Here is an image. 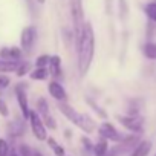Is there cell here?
I'll list each match as a JSON object with an SVG mask.
<instances>
[{"mask_svg": "<svg viewBox=\"0 0 156 156\" xmlns=\"http://www.w3.org/2000/svg\"><path fill=\"white\" fill-rule=\"evenodd\" d=\"M76 54H78V72L83 76L89 72L95 54V34L90 23L84 25L81 35L76 38Z\"/></svg>", "mask_w": 156, "mask_h": 156, "instance_id": "obj_1", "label": "cell"}, {"mask_svg": "<svg viewBox=\"0 0 156 156\" xmlns=\"http://www.w3.org/2000/svg\"><path fill=\"white\" fill-rule=\"evenodd\" d=\"M58 110L73 124L76 126L78 129H80L81 132L84 133H92L95 130V122L92 118H89L87 115L84 113H80V112H76L72 106H69L67 103H58Z\"/></svg>", "mask_w": 156, "mask_h": 156, "instance_id": "obj_2", "label": "cell"}, {"mask_svg": "<svg viewBox=\"0 0 156 156\" xmlns=\"http://www.w3.org/2000/svg\"><path fill=\"white\" fill-rule=\"evenodd\" d=\"M70 16L73 22V29H75V37L78 38L84 29V9H83V2L81 0H70Z\"/></svg>", "mask_w": 156, "mask_h": 156, "instance_id": "obj_3", "label": "cell"}, {"mask_svg": "<svg viewBox=\"0 0 156 156\" xmlns=\"http://www.w3.org/2000/svg\"><path fill=\"white\" fill-rule=\"evenodd\" d=\"M118 121H119V124H121L126 130H129V132H132V133H135V135H141V133L144 132L142 119H141L139 116H136V115L118 116Z\"/></svg>", "mask_w": 156, "mask_h": 156, "instance_id": "obj_4", "label": "cell"}, {"mask_svg": "<svg viewBox=\"0 0 156 156\" xmlns=\"http://www.w3.org/2000/svg\"><path fill=\"white\" fill-rule=\"evenodd\" d=\"M29 122H31V130L34 133V136L38 141H48V133H46V126L43 122V119L38 116L37 112L31 110L29 115Z\"/></svg>", "mask_w": 156, "mask_h": 156, "instance_id": "obj_5", "label": "cell"}, {"mask_svg": "<svg viewBox=\"0 0 156 156\" xmlns=\"http://www.w3.org/2000/svg\"><path fill=\"white\" fill-rule=\"evenodd\" d=\"M98 133H100V138H104V139L109 141V142H122V141H124L122 135H121V133L115 129V126L110 124V122H103V124H100Z\"/></svg>", "mask_w": 156, "mask_h": 156, "instance_id": "obj_6", "label": "cell"}, {"mask_svg": "<svg viewBox=\"0 0 156 156\" xmlns=\"http://www.w3.org/2000/svg\"><path fill=\"white\" fill-rule=\"evenodd\" d=\"M37 109H38V112H40V115H41V119H43L44 126H46L48 129H51V130H55V129H57V122H55L54 116L51 115V112H49V104H48V101H46L44 98H40V100L37 101Z\"/></svg>", "mask_w": 156, "mask_h": 156, "instance_id": "obj_7", "label": "cell"}, {"mask_svg": "<svg viewBox=\"0 0 156 156\" xmlns=\"http://www.w3.org/2000/svg\"><path fill=\"white\" fill-rule=\"evenodd\" d=\"M35 38H37V31L34 26H26L23 31H22V37H20V43H22V48L23 51H31L34 43H35Z\"/></svg>", "mask_w": 156, "mask_h": 156, "instance_id": "obj_8", "label": "cell"}, {"mask_svg": "<svg viewBox=\"0 0 156 156\" xmlns=\"http://www.w3.org/2000/svg\"><path fill=\"white\" fill-rule=\"evenodd\" d=\"M48 92H49V95H51L54 100H57L58 103H66V101H67V92H66V89H64L58 81H55V80L48 84Z\"/></svg>", "mask_w": 156, "mask_h": 156, "instance_id": "obj_9", "label": "cell"}, {"mask_svg": "<svg viewBox=\"0 0 156 156\" xmlns=\"http://www.w3.org/2000/svg\"><path fill=\"white\" fill-rule=\"evenodd\" d=\"M16 95H17V101H19V106H20V110L23 113V118L25 119H29V115H31V110H29V104H28V97H26V92L22 86H17L16 87Z\"/></svg>", "mask_w": 156, "mask_h": 156, "instance_id": "obj_10", "label": "cell"}, {"mask_svg": "<svg viewBox=\"0 0 156 156\" xmlns=\"http://www.w3.org/2000/svg\"><path fill=\"white\" fill-rule=\"evenodd\" d=\"M150 151H151V141L142 139V141H139L135 145V148L132 150L130 156H148Z\"/></svg>", "mask_w": 156, "mask_h": 156, "instance_id": "obj_11", "label": "cell"}, {"mask_svg": "<svg viewBox=\"0 0 156 156\" xmlns=\"http://www.w3.org/2000/svg\"><path fill=\"white\" fill-rule=\"evenodd\" d=\"M0 57H2V60L17 61L22 57V51L19 48H5V49L0 51Z\"/></svg>", "mask_w": 156, "mask_h": 156, "instance_id": "obj_12", "label": "cell"}, {"mask_svg": "<svg viewBox=\"0 0 156 156\" xmlns=\"http://www.w3.org/2000/svg\"><path fill=\"white\" fill-rule=\"evenodd\" d=\"M49 73L54 78L61 76V58L58 55H52L51 57V63H49Z\"/></svg>", "mask_w": 156, "mask_h": 156, "instance_id": "obj_13", "label": "cell"}, {"mask_svg": "<svg viewBox=\"0 0 156 156\" xmlns=\"http://www.w3.org/2000/svg\"><path fill=\"white\" fill-rule=\"evenodd\" d=\"M107 153H109V141H106L104 138H100L94 145V154L95 156H107Z\"/></svg>", "mask_w": 156, "mask_h": 156, "instance_id": "obj_14", "label": "cell"}, {"mask_svg": "<svg viewBox=\"0 0 156 156\" xmlns=\"http://www.w3.org/2000/svg\"><path fill=\"white\" fill-rule=\"evenodd\" d=\"M49 75H51V73H49V70H48L46 67H35V69L29 73L31 80H35V81H43V80H46Z\"/></svg>", "mask_w": 156, "mask_h": 156, "instance_id": "obj_15", "label": "cell"}, {"mask_svg": "<svg viewBox=\"0 0 156 156\" xmlns=\"http://www.w3.org/2000/svg\"><path fill=\"white\" fill-rule=\"evenodd\" d=\"M142 54L148 60H156V43H153V41L145 43L144 48H142Z\"/></svg>", "mask_w": 156, "mask_h": 156, "instance_id": "obj_16", "label": "cell"}, {"mask_svg": "<svg viewBox=\"0 0 156 156\" xmlns=\"http://www.w3.org/2000/svg\"><path fill=\"white\" fill-rule=\"evenodd\" d=\"M17 61H8V60H0V72H17L19 69Z\"/></svg>", "mask_w": 156, "mask_h": 156, "instance_id": "obj_17", "label": "cell"}, {"mask_svg": "<svg viewBox=\"0 0 156 156\" xmlns=\"http://www.w3.org/2000/svg\"><path fill=\"white\" fill-rule=\"evenodd\" d=\"M48 144H49V147L52 148V151H54L55 156H66L64 148H63V147H61L54 138H48Z\"/></svg>", "mask_w": 156, "mask_h": 156, "instance_id": "obj_18", "label": "cell"}, {"mask_svg": "<svg viewBox=\"0 0 156 156\" xmlns=\"http://www.w3.org/2000/svg\"><path fill=\"white\" fill-rule=\"evenodd\" d=\"M23 130H25V127H23V124H22L20 121H14V122L9 126V135H12V136L22 135Z\"/></svg>", "mask_w": 156, "mask_h": 156, "instance_id": "obj_19", "label": "cell"}, {"mask_svg": "<svg viewBox=\"0 0 156 156\" xmlns=\"http://www.w3.org/2000/svg\"><path fill=\"white\" fill-rule=\"evenodd\" d=\"M145 14L151 22L156 23V2H151V3L145 5Z\"/></svg>", "mask_w": 156, "mask_h": 156, "instance_id": "obj_20", "label": "cell"}, {"mask_svg": "<svg viewBox=\"0 0 156 156\" xmlns=\"http://www.w3.org/2000/svg\"><path fill=\"white\" fill-rule=\"evenodd\" d=\"M49 63H51V55H40L35 60V67H46L48 69Z\"/></svg>", "mask_w": 156, "mask_h": 156, "instance_id": "obj_21", "label": "cell"}, {"mask_svg": "<svg viewBox=\"0 0 156 156\" xmlns=\"http://www.w3.org/2000/svg\"><path fill=\"white\" fill-rule=\"evenodd\" d=\"M9 154V145L5 139H0V156H8Z\"/></svg>", "mask_w": 156, "mask_h": 156, "instance_id": "obj_22", "label": "cell"}, {"mask_svg": "<svg viewBox=\"0 0 156 156\" xmlns=\"http://www.w3.org/2000/svg\"><path fill=\"white\" fill-rule=\"evenodd\" d=\"M28 72H29V64H28V63L19 66V69H17V75H19V76H23V75H26Z\"/></svg>", "mask_w": 156, "mask_h": 156, "instance_id": "obj_23", "label": "cell"}, {"mask_svg": "<svg viewBox=\"0 0 156 156\" xmlns=\"http://www.w3.org/2000/svg\"><path fill=\"white\" fill-rule=\"evenodd\" d=\"M0 115L2 116H8L9 115V110H8V106L3 100H0Z\"/></svg>", "mask_w": 156, "mask_h": 156, "instance_id": "obj_24", "label": "cell"}, {"mask_svg": "<svg viewBox=\"0 0 156 156\" xmlns=\"http://www.w3.org/2000/svg\"><path fill=\"white\" fill-rule=\"evenodd\" d=\"M81 142H83V145H84V148H86V150H92V151H94V145H95V144H92L89 138H84V136H83Z\"/></svg>", "mask_w": 156, "mask_h": 156, "instance_id": "obj_25", "label": "cell"}, {"mask_svg": "<svg viewBox=\"0 0 156 156\" xmlns=\"http://www.w3.org/2000/svg\"><path fill=\"white\" fill-rule=\"evenodd\" d=\"M9 86V78L5 75H0V87H8Z\"/></svg>", "mask_w": 156, "mask_h": 156, "instance_id": "obj_26", "label": "cell"}, {"mask_svg": "<svg viewBox=\"0 0 156 156\" xmlns=\"http://www.w3.org/2000/svg\"><path fill=\"white\" fill-rule=\"evenodd\" d=\"M11 156H19V154H16V153H14V154H11Z\"/></svg>", "mask_w": 156, "mask_h": 156, "instance_id": "obj_27", "label": "cell"}, {"mask_svg": "<svg viewBox=\"0 0 156 156\" xmlns=\"http://www.w3.org/2000/svg\"><path fill=\"white\" fill-rule=\"evenodd\" d=\"M154 156H156V154H154Z\"/></svg>", "mask_w": 156, "mask_h": 156, "instance_id": "obj_28", "label": "cell"}]
</instances>
